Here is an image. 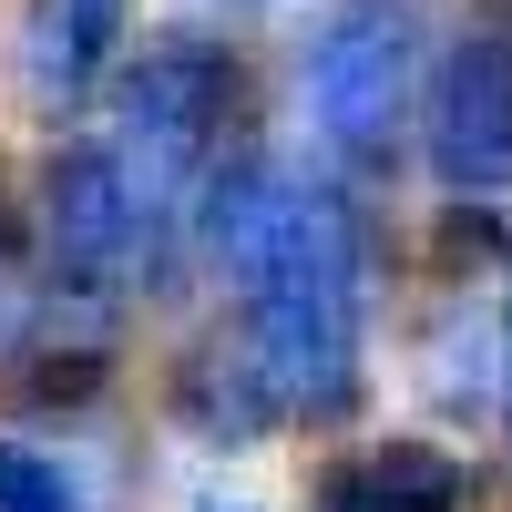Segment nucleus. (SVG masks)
I'll return each instance as SVG.
<instances>
[{
  "instance_id": "nucleus-1",
  "label": "nucleus",
  "mask_w": 512,
  "mask_h": 512,
  "mask_svg": "<svg viewBox=\"0 0 512 512\" xmlns=\"http://www.w3.org/2000/svg\"><path fill=\"white\" fill-rule=\"evenodd\" d=\"M195 216H205V246H216L236 318H246L236 349L267 379L277 420H349L369 390V369H359V318H369L359 216L267 154H236L195 195Z\"/></svg>"
},
{
  "instance_id": "nucleus-2",
  "label": "nucleus",
  "mask_w": 512,
  "mask_h": 512,
  "mask_svg": "<svg viewBox=\"0 0 512 512\" xmlns=\"http://www.w3.org/2000/svg\"><path fill=\"white\" fill-rule=\"evenodd\" d=\"M236 123H246V62L216 31H154L103 93V144L164 205H185V195H205L226 175Z\"/></svg>"
},
{
  "instance_id": "nucleus-3",
  "label": "nucleus",
  "mask_w": 512,
  "mask_h": 512,
  "mask_svg": "<svg viewBox=\"0 0 512 512\" xmlns=\"http://www.w3.org/2000/svg\"><path fill=\"white\" fill-rule=\"evenodd\" d=\"M164 205L134 164H123L103 134H62L52 164H41V308H123L154 267V236H164Z\"/></svg>"
},
{
  "instance_id": "nucleus-4",
  "label": "nucleus",
  "mask_w": 512,
  "mask_h": 512,
  "mask_svg": "<svg viewBox=\"0 0 512 512\" xmlns=\"http://www.w3.org/2000/svg\"><path fill=\"white\" fill-rule=\"evenodd\" d=\"M308 113L318 144L349 175H390V154L420 113V21L410 0H349L308 41Z\"/></svg>"
},
{
  "instance_id": "nucleus-5",
  "label": "nucleus",
  "mask_w": 512,
  "mask_h": 512,
  "mask_svg": "<svg viewBox=\"0 0 512 512\" xmlns=\"http://www.w3.org/2000/svg\"><path fill=\"white\" fill-rule=\"evenodd\" d=\"M420 154L451 195H512V41L492 21L441 41L420 82Z\"/></svg>"
},
{
  "instance_id": "nucleus-6",
  "label": "nucleus",
  "mask_w": 512,
  "mask_h": 512,
  "mask_svg": "<svg viewBox=\"0 0 512 512\" xmlns=\"http://www.w3.org/2000/svg\"><path fill=\"white\" fill-rule=\"evenodd\" d=\"M123 41H134V0H31V21H21L31 93L52 103V113H72V103L113 93Z\"/></svg>"
},
{
  "instance_id": "nucleus-7",
  "label": "nucleus",
  "mask_w": 512,
  "mask_h": 512,
  "mask_svg": "<svg viewBox=\"0 0 512 512\" xmlns=\"http://www.w3.org/2000/svg\"><path fill=\"white\" fill-rule=\"evenodd\" d=\"M461 461L431 441H379L359 461H328L318 472V512H461Z\"/></svg>"
},
{
  "instance_id": "nucleus-8",
  "label": "nucleus",
  "mask_w": 512,
  "mask_h": 512,
  "mask_svg": "<svg viewBox=\"0 0 512 512\" xmlns=\"http://www.w3.org/2000/svg\"><path fill=\"white\" fill-rule=\"evenodd\" d=\"M175 420L205 431L216 451H246V441L277 431V400H267V379L246 369V349H195L175 369Z\"/></svg>"
},
{
  "instance_id": "nucleus-9",
  "label": "nucleus",
  "mask_w": 512,
  "mask_h": 512,
  "mask_svg": "<svg viewBox=\"0 0 512 512\" xmlns=\"http://www.w3.org/2000/svg\"><path fill=\"white\" fill-rule=\"evenodd\" d=\"M0 512H93V492H82V472L62 451L0 441Z\"/></svg>"
},
{
  "instance_id": "nucleus-10",
  "label": "nucleus",
  "mask_w": 512,
  "mask_h": 512,
  "mask_svg": "<svg viewBox=\"0 0 512 512\" xmlns=\"http://www.w3.org/2000/svg\"><path fill=\"white\" fill-rule=\"evenodd\" d=\"M41 318V267H31V226L11 216V195H0V359L31 338Z\"/></svg>"
},
{
  "instance_id": "nucleus-11",
  "label": "nucleus",
  "mask_w": 512,
  "mask_h": 512,
  "mask_svg": "<svg viewBox=\"0 0 512 512\" xmlns=\"http://www.w3.org/2000/svg\"><path fill=\"white\" fill-rule=\"evenodd\" d=\"M502 431H512V297H502Z\"/></svg>"
},
{
  "instance_id": "nucleus-12",
  "label": "nucleus",
  "mask_w": 512,
  "mask_h": 512,
  "mask_svg": "<svg viewBox=\"0 0 512 512\" xmlns=\"http://www.w3.org/2000/svg\"><path fill=\"white\" fill-rule=\"evenodd\" d=\"M195 512H256V502H195Z\"/></svg>"
},
{
  "instance_id": "nucleus-13",
  "label": "nucleus",
  "mask_w": 512,
  "mask_h": 512,
  "mask_svg": "<svg viewBox=\"0 0 512 512\" xmlns=\"http://www.w3.org/2000/svg\"><path fill=\"white\" fill-rule=\"evenodd\" d=\"M492 31H502V41H512V0H502V11H492Z\"/></svg>"
}]
</instances>
